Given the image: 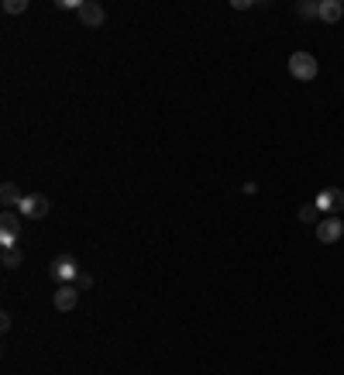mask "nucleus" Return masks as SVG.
Returning a JSON list of instances; mask_svg holds the SVG:
<instances>
[{
	"label": "nucleus",
	"mask_w": 344,
	"mask_h": 375,
	"mask_svg": "<svg viewBox=\"0 0 344 375\" xmlns=\"http://www.w3.org/2000/svg\"><path fill=\"white\" fill-rule=\"evenodd\" d=\"M48 272H52L62 286H76V279H80V272H83V269H80V262H76L73 255H59V258L52 262V269H48Z\"/></svg>",
	"instance_id": "nucleus-1"
},
{
	"label": "nucleus",
	"mask_w": 344,
	"mask_h": 375,
	"mask_svg": "<svg viewBox=\"0 0 344 375\" xmlns=\"http://www.w3.org/2000/svg\"><path fill=\"white\" fill-rule=\"evenodd\" d=\"M317 210L324 213V217H338L344 210V190H338V186H327V190H320L317 193Z\"/></svg>",
	"instance_id": "nucleus-2"
},
{
	"label": "nucleus",
	"mask_w": 344,
	"mask_h": 375,
	"mask_svg": "<svg viewBox=\"0 0 344 375\" xmlns=\"http://www.w3.org/2000/svg\"><path fill=\"white\" fill-rule=\"evenodd\" d=\"M289 73H293V80L310 83V80L317 76V59H313L310 52H293V55H289Z\"/></svg>",
	"instance_id": "nucleus-3"
},
{
	"label": "nucleus",
	"mask_w": 344,
	"mask_h": 375,
	"mask_svg": "<svg viewBox=\"0 0 344 375\" xmlns=\"http://www.w3.org/2000/svg\"><path fill=\"white\" fill-rule=\"evenodd\" d=\"M17 210H21V217H28V220H42L45 213L52 210V204L45 200L42 193H28V197L17 204Z\"/></svg>",
	"instance_id": "nucleus-4"
},
{
	"label": "nucleus",
	"mask_w": 344,
	"mask_h": 375,
	"mask_svg": "<svg viewBox=\"0 0 344 375\" xmlns=\"http://www.w3.org/2000/svg\"><path fill=\"white\" fill-rule=\"evenodd\" d=\"M341 234H344V220L341 217H320V220H317V238H320L324 245L341 241Z\"/></svg>",
	"instance_id": "nucleus-5"
},
{
	"label": "nucleus",
	"mask_w": 344,
	"mask_h": 375,
	"mask_svg": "<svg viewBox=\"0 0 344 375\" xmlns=\"http://www.w3.org/2000/svg\"><path fill=\"white\" fill-rule=\"evenodd\" d=\"M17 213L14 210H3V217H0V241H3V248H14L17 245Z\"/></svg>",
	"instance_id": "nucleus-6"
},
{
	"label": "nucleus",
	"mask_w": 344,
	"mask_h": 375,
	"mask_svg": "<svg viewBox=\"0 0 344 375\" xmlns=\"http://www.w3.org/2000/svg\"><path fill=\"white\" fill-rule=\"evenodd\" d=\"M80 21H83L86 28H100V24L107 21V10H103L100 3H93V0H83V7H80Z\"/></svg>",
	"instance_id": "nucleus-7"
},
{
	"label": "nucleus",
	"mask_w": 344,
	"mask_h": 375,
	"mask_svg": "<svg viewBox=\"0 0 344 375\" xmlns=\"http://www.w3.org/2000/svg\"><path fill=\"white\" fill-rule=\"evenodd\" d=\"M76 303H80V292H76V286H59V290H55V310H59V313L76 310Z\"/></svg>",
	"instance_id": "nucleus-8"
},
{
	"label": "nucleus",
	"mask_w": 344,
	"mask_h": 375,
	"mask_svg": "<svg viewBox=\"0 0 344 375\" xmlns=\"http://www.w3.org/2000/svg\"><path fill=\"white\" fill-rule=\"evenodd\" d=\"M344 14V3H338V0H320V17L327 21V24H338Z\"/></svg>",
	"instance_id": "nucleus-9"
},
{
	"label": "nucleus",
	"mask_w": 344,
	"mask_h": 375,
	"mask_svg": "<svg viewBox=\"0 0 344 375\" xmlns=\"http://www.w3.org/2000/svg\"><path fill=\"white\" fill-rule=\"evenodd\" d=\"M21 200H24V193H17L14 183H3V186H0V204H3V207H17Z\"/></svg>",
	"instance_id": "nucleus-10"
},
{
	"label": "nucleus",
	"mask_w": 344,
	"mask_h": 375,
	"mask_svg": "<svg viewBox=\"0 0 344 375\" xmlns=\"http://www.w3.org/2000/svg\"><path fill=\"white\" fill-rule=\"evenodd\" d=\"M300 17H306V21H313V17H320V3H313V0H303L300 7Z\"/></svg>",
	"instance_id": "nucleus-11"
},
{
	"label": "nucleus",
	"mask_w": 344,
	"mask_h": 375,
	"mask_svg": "<svg viewBox=\"0 0 344 375\" xmlns=\"http://www.w3.org/2000/svg\"><path fill=\"white\" fill-rule=\"evenodd\" d=\"M3 265H7V269H17V265H21V251L17 248H3Z\"/></svg>",
	"instance_id": "nucleus-12"
},
{
	"label": "nucleus",
	"mask_w": 344,
	"mask_h": 375,
	"mask_svg": "<svg viewBox=\"0 0 344 375\" xmlns=\"http://www.w3.org/2000/svg\"><path fill=\"white\" fill-rule=\"evenodd\" d=\"M3 10H7V14H24V10H28V0H3Z\"/></svg>",
	"instance_id": "nucleus-13"
},
{
	"label": "nucleus",
	"mask_w": 344,
	"mask_h": 375,
	"mask_svg": "<svg viewBox=\"0 0 344 375\" xmlns=\"http://www.w3.org/2000/svg\"><path fill=\"white\" fill-rule=\"evenodd\" d=\"M317 213H320V210H317V204H310V207L300 210V220H303V224H313V220H317Z\"/></svg>",
	"instance_id": "nucleus-14"
},
{
	"label": "nucleus",
	"mask_w": 344,
	"mask_h": 375,
	"mask_svg": "<svg viewBox=\"0 0 344 375\" xmlns=\"http://www.w3.org/2000/svg\"><path fill=\"white\" fill-rule=\"evenodd\" d=\"M93 286V276L89 272H80V279H76V290H89Z\"/></svg>",
	"instance_id": "nucleus-15"
},
{
	"label": "nucleus",
	"mask_w": 344,
	"mask_h": 375,
	"mask_svg": "<svg viewBox=\"0 0 344 375\" xmlns=\"http://www.w3.org/2000/svg\"><path fill=\"white\" fill-rule=\"evenodd\" d=\"M0 331H10V313H0Z\"/></svg>",
	"instance_id": "nucleus-16"
}]
</instances>
